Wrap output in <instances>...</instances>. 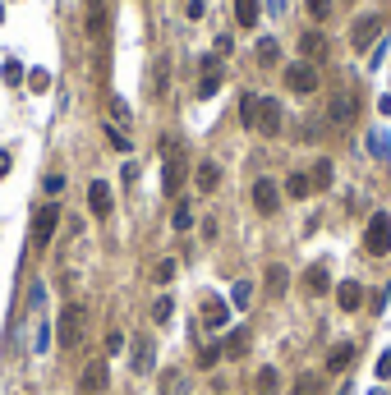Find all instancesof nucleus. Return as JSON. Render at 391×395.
Listing matches in <instances>:
<instances>
[{
	"instance_id": "3",
	"label": "nucleus",
	"mask_w": 391,
	"mask_h": 395,
	"mask_svg": "<svg viewBox=\"0 0 391 395\" xmlns=\"http://www.w3.org/2000/svg\"><path fill=\"white\" fill-rule=\"evenodd\" d=\"M355 115H359V97L350 88H336L331 92V106H327V120L336 124V129H346V124H355Z\"/></svg>"
},
{
	"instance_id": "26",
	"label": "nucleus",
	"mask_w": 391,
	"mask_h": 395,
	"mask_svg": "<svg viewBox=\"0 0 391 395\" xmlns=\"http://www.w3.org/2000/svg\"><path fill=\"white\" fill-rule=\"evenodd\" d=\"M290 395H322V377H317V372H304L300 381H295V391Z\"/></svg>"
},
{
	"instance_id": "6",
	"label": "nucleus",
	"mask_w": 391,
	"mask_h": 395,
	"mask_svg": "<svg viewBox=\"0 0 391 395\" xmlns=\"http://www.w3.org/2000/svg\"><path fill=\"white\" fill-rule=\"evenodd\" d=\"M286 88H290V92H300V97L317 92V64H309V60H295V64L286 69Z\"/></svg>"
},
{
	"instance_id": "2",
	"label": "nucleus",
	"mask_w": 391,
	"mask_h": 395,
	"mask_svg": "<svg viewBox=\"0 0 391 395\" xmlns=\"http://www.w3.org/2000/svg\"><path fill=\"white\" fill-rule=\"evenodd\" d=\"M364 248H368L373 258L391 253V212H377L373 221H368V230H364Z\"/></svg>"
},
{
	"instance_id": "11",
	"label": "nucleus",
	"mask_w": 391,
	"mask_h": 395,
	"mask_svg": "<svg viewBox=\"0 0 391 395\" xmlns=\"http://www.w3.org/2000/svg\"><path fill=\"white\" fill-rule=\"evenodd\" d=\"M203 326H208V331H226L230 326V304L226 299H208V304H203Z\"/></svg>"
},
{
	"instance_id": "8",
	"label": "nucleus",
	"mask_w": 391,
	"mask_h": 395,
	"mask_svg": "<svg viewBox=\"0 0 391 395\" xmlns=\"http://www.w3.org/2000/svg\"><path fill=\"white\" fill-rule=\"evenodd\" d=\"M56 226H60V207H56V202H46L42 212H37V221H32V243H37V248H46V243H51V235H56Z\"/></svg>"
},
{
	"instance_id": "14",
	"label": "nucleus",
	"mask_w": 391,
	"mask_h": 395,
	"mask_svg": "<svg viewBox=\"0 0 391 395\" xmlns=\"http://www.w3.org/2000/svg\"><path fill=\"white\" fill-rule=\"evenodd\" d=\"M304 289H309V294H327V289H331V272H327V262H313V267L304 272Z\"/></svg>"
},
{
	"instance_id": "38",
	"label": "nucleus",
	"mask_w": 391,
	"mask_h": 395,
	"mask_svg": "<svg viewBox=\"0 0 391 395\" xmlns=\"http://www.w3.org/2000/svg\"><path fill=\"white\" fill-rule=\"evenodd\" d=\"M23 78H28V74H23V64H19V60H5V83H23Z\"/></svg>"
},
{
	"instance_id": "10",
	"label": "nucleus",
	"mask_w": 391,
	"mask_h": 395,
	"mask_svg": "<svg viewBox=\"0 0 391 395\" xmlns=\"http://www.w3.org/2000/svg\"><path fill=\"white\" fill-rule=\"evenodd\" d=\"M254 207L262 216H276V207H281V189H276L271 180H258L254 184Z\"/></svg>"
},
{
	"instance_id": "17",
	"label": "nucleus",
	"mask_w": 391,
	"mask_h": 395,
	"mask_svg": "<svg viewBox=\"0 0 391 395\" xmlns=\"http://www.w3.org/2000/svg\"><path fill=\"white\" fill-rule=\"evenodd\" d=\"M161 395H189V377H184V368H166V372H161Z\"/></svg>"
},
{
	"instance_id": "7",
	"label": "nucleus",
	"mask_w": 391,
	"mask_h": 395,
	"mask_svg": "<svg viewBox=\"0 0 391 395\" xmlns=\"http://www.w3.org/2000/svg\"><path fill=\"white\" fill-rule=\"evenodd\" d=\"M377 37H382V14H364V19H355V28H350V46H355V51H368Z\"/></svg>"
},
{
	"instance_id": "33",
	"label": "nucleus",
	"mask_w": 391,
	"mask_h": 395,
	"mask_svg": "<svg viewBox=\"0 0 391 395\" xmlns=\"http://www.w3.org/2000/svg\"><path fill=\"white\" fill-rule=\"evenodd\" d=\"M309 180H313V189H327V184H331V161H317Z\"/></svg>"
},
{
	"instance_id": "34",
	"label": "nucleus",
	"mask_w": 391,
	"mask_h": 395,
	"mask_svg": "<svg viewBox=\"0 0 391 395\" xmlns=\"http://www.w3.org/2000/svg\"><path fill=\"white\" fill-rule=\"evenodd\" d=\"M170 226H175V230H189V226H194V212H189V202H180V207H175Z\"/></svg>"
},
{
	"instance_id": "35",
	"label": "nucleus",
	"mask_w": 391,
	"mask_h": 395,
	"mask_svg": "<svg viewBox=\"0 0 391 395\" xmlns=\"http://www.w3.org/2000/svg\"><path fill=\"white\" fill-rule=\"evenodd\" d=\"M221 92V74H203V83H198V97H216Z\"/></svg>"
},
{
	"instance_id": "15",
	"label": "nucleus",
	"mask_w": 391,
	"mask_h": 395,
	"mask_svg": "<svg viewBox=\"0 0 391 395\" xmlns=\"http://www.w3.org/2000/svg\"><path fill=\"white\" fill-rule=\"evenodd\" d=\"M336 304L346 308V313L364 308V285H359V280H341V285H336Z\"/></svg>"
},
{
	"instance_id": "28",
	"label": "nucleus",
	"mask_w": 391,
	"mask_h": 395,
	"mask_svg": "<svg viewBox=\"0 0 391 395\" xmlns=\"http://www.w3.org/2000/svg\"><path fill=\"white\" fill-rule=\"evenodd\" d=\"M152 359H157V354H152V345H148V340H138V345H134V372H148Z\"/></svg>"
},
{
	"instance_id": "25",
	"label": "nucleus",
	"mask_w": 391,
	"mask_h": 395,
	"mask_svg": "<svg viewBox=\"0 0 391 395\" xmlns=\"http://www.w3.org/2000/svg\"><path fill=\"white\" fill-rule=\"evenodd\" d=\"M286 193H290V198H309V193H313V180L295 170V175H290V180H286Z\"/></svg>"
},
{
	"instance_id": "40",
	"label": "nucleus",
	"mask_w": 391,
	"mask_h": 395,
	"mask_svg": "<svg viewBox=\"0 0 391 395\" xmlns=\"http://www.w3.org/2000/svg\"><path fill=\"white\" fill-rule=\"evenodd\" d=\"M111 115H115V120H120V124H129V106H124L120 97H111Z\"/></svg>"
},
{
	"instance_id": "43",
	"label": "nucleus",
	"mask_w": 391,
	"mask_h": 395,
	"mask_svg": "<svg viewBox=\"0 0 391 395\" xmlns=\"http://www.w3.org/2000/svg\"><path fill=\"white\" fill-rule=\"evenodd\" d=\"M377 377H391V354H382V359H377Z\"/></svg>"
},
{
	"instance_id": "13",
	"label": "nucleus",
	"mask_w": 391,
	"mask_h": 395,
	"mask_svg": "<svg viewBox=\"0 0 391 395\" xmlns=\"http://www.w3.org/2000/svg\"><path fill=\"white\" fill-rule=\"evenodd\" d=\"M194 184H198V193H216V184H221V166H216V161H198Z\"/></svg>"
},
{
	"instance_id": "4",
	"label": "nucleus",
	"mask_w": 391,
	"mask_h": 395,
	"mask_svg": "<svg viewBox=\"0 0 391 395\" xmlns=\"http://www.w3.org/2000/svg\"><path fill=\"white\" fill-rule=\"evenodd\" d=\"M161 152H166V175H161L166 184H161V189L175 198V193H180V184H184V156H180V143H175V138H166Z\"/></svg>"
},
{
	"instance_id": "18",
	"label": "nucleus",
	"mask_w": 391,
	"mask_h": 395,
	"mask_svg": "<svg viewBox=\"0 0 391 395\" xmlns=\"http://www.w3.org/2000/svg\"><path fill=\"white\" fill-rule=\"evenodd\" d=\"M254 391L258 395H281V372H276V368H258Z\"/></svg>"
},
{
	"instance_id": "20",
	"label": "nucleus",
	"mask_w": 391,
	"mask_h": 395,
	"mask_svg": "<svg viewBox=\"0 0 391 395\" xmlns=\"http://www.w3.org/2000/svg\"><path fill=\"white\" fill-rule=\"evenodd\" d=\"M166 88H170V60L157 56V64H152V97H166Z\"/></svg>"
},
{
	"instance_id": "21",
	"label": "nucleus",
	"mask_w": 391,
	"mask_h": 395,
	"mask_svg": "<svg viewBox=\"0 0 391 395\" xmlns=\"http://www.w3.org/2000/svg\"><path fill=\"white\" fill-rule=\"evenodd\" d=\"M286 289H290V272L281 262H271L267 267V294H286Z\"/></svg>"
},
{
	"instance_id": "30",
	"label": "nucleus",
	"mask_w": 391,
	"mask_h": 395,
	"mask_svg": "<svg viewBox=\"0 0 391 395\" xmlns=\"http://www.w3.org/2000/svg\"><path fill=\"white\" fill-rule=\"evenodd\" d=\"M350 359H355V345H331V354H327V368H346Z\"/></svg>"
},
{
	"instance_id": "41",
	"label": "nucleus",
	"mask_w": 391,
	"mask_h": 395,
	"mask_svg": "<svg viewBox=\"0 0 391 395\" xmlns=\"http://www.w3.org/2000/svg\"><path fill=\"white\" fill-rule=\"evenodd\" d=\"M368 152H373V156H387V138H382V134H368Z\"/></svg>"
},
{
	"instance_id": "39",
	"label": "nucleus",
	"mask_w": 391,
	"mask_h": 395,
	"mask_svg": "<svg viewBox=\"0 0 391 395\" xmlns=\"http://www.w3.org/2000/svg\"><path fill=\"white\" fill-rule=\"evenodd\" d=\"M309 14H313V19H327V14H331V0H309Z\"/></svg>"
},
{
	"instance_id": "9",
	"label": "nucleus",
	"mask_w": 391,
	"mask_h": 395,
	"mask_svg": "<svg viewBox=\"0 0 391 395\" xmlns=\"http://www.w3.org/2000/svg\"><path fill=\"white\" fill-rule=\"evenodd\" d=\"M106 386H111V368L106 363H88L83 372H78V391L83 395H102Z\"/></svg>"
},
{
	"instance_id": "45",
	"label": "nucleus",
	"mask_w": 391,
	"mask_h": 395,
	"mask_svg": "<svg viewBox=\"0 0 391 395\" xmlns=\"http://www.w3.org/2000/svg\"><path fill=\"white\" fill-rule=\"evenodd\" d=\"M267 10L271 14H286V0H267Z\"/></svg>"
},
{
	"instance_id": "24",
	"label": "nucleus",
	"mask_w": 391,
	"mask_h": 395,
	"mask_svg": "<svg viewBox=\"0 0 391 395\" xmlns=\"http://www.w3.org/2000/svg\"><path fill=\"white\" fill-rule=\"evenodd\" d=\"M258 64H276L281 60V46H276V37H258Z\"/></svg>"
},
{
	"instance_id": "44",
	"label": "nucleus",
	"mask_w": 391,
	"mask_h": 395,
	"mask_svg": "<svg viewBox=\"0 0 391 395\" xmlns=\"http://www.w3.org/2000/svg\"><path fill=\"white\" fill-rule=\"evenodd\" d=\"M10 166H14V156H10V152H0V175H10Z\"/></svg>"
},
{
	"instance_id": "42",
	"label": "nucleus",
	"mask_w": 391,
	"mask_h": 395,
	"mask_svg": "<svg viewBox=\"0 0 391 395\" xmlns=\"http://www.w3.org/2000/svg\"><path fill=\"white\" fill-rule=\"evenodd\" d=\"M221 69V56H203V74H216Z\"/></svg>"
},
{
	"instance_id": "16",
	"label": "nucleus",
	"mask_w": 391,
	"mask_h": 395,
	"mask_svg": "<svg viewBox=\"0 0 391 395\" xmlns=\"http://www.w3.org/2000/svg\"><path fill=\"white\" fill-rule=\"evenodd\" d=\"M300 51H304V60H309V64L327 60V37H322V32H304V37H300Z\"/></svg>"
},
{
	"instance_id": "37",
	"label": "nucleus",
	"mask_w": 391,
	"mask_h": 395,
	"mask_svg": "<svg viewBox=\"0 0 391 395\" xmlns=\"http://www.w3.org/2000/svg\"><path fill=\"white\" fill-rule=\"evenodd\" d=\"M120 350H124V331H106V354L115 359Z\"/></svg>"
},
{
	"instance_id": "23",
	"label": "nucleus",
	"mask_w": 391,
	"mask_h": 395,
	"mask_svg": "<svg viewBox=\"0 0 391 395\" xmlns=\"http://www.w3.org/2000/svg\"><path fill=\"white\" fill-rule=\"evenodd\" d=\"M258 0H235V19H240V28H258Z\"/></svg>"
},
{
	"instance_id": "29",
	"label": "nucleus",
	"mask_w": 391,
	"mask_h": 395,
	"mask_svg": "<svg viewBox=\"0 0 391 395\" xmlns=\"http://www.w3.org/2000/svg\"><path fill=\"white\" fill-rule=\"evenodd\" d=\"M254 304V285H249V280H240V285L230 289V308H249Z\"/></svg>"
},
{
	"instance_id": "36",
	"label": "nucleus",
	"mask_w": 391,
	"mask_h": 395,
	"mask_svg": "<svg viewBox=\"0 0 391 395\" xmlns=\"http://www.w3.org/2000/svg\"><path fill=\"white\" fill-rule=\"evenodd\" d=\"M28 88L32 92H46V88H51V74H46V69H28Z\"/></svg>"
},
{
	"instance_id": "5",
	"label": "nucleus",
	"mask_w": 391,
	"mask_h": 395,
	"mask_svg": "<svg viewBox=\"0 0 391 395\" xmlns=\"http://www.w3.org/2000/svg\"><path fill=\"white\" fill-rule=\"evenodd\" d=\"M83 326H88V313L69 304V308L60 313V322H56V335H60V345H78V340H83Z\"/></svg>"
},
{
	"instance_id": "19",
	"label": "nucleus",
	"mask_w": 391,
	"mask_h": 395,
	"mask_svg": "<svg viewBox=\"0 0 391 395\" xmlns=\"http://www.w3.org/2000/svg\"><path fill=\"white\" fill-rule=\"evenodd\" d=\"M88 32L97 42L106 37V0H88Z\"/></svg>"
},
{
	"instance_id": "27",
	"label": "nucleus",
	"mask_w": 391,
	"mask_h": 395,
	"mask_svg": "<svg viewBox=\"0 0 391 395\" xmlns=\"http://www.w3.org/2000/svg\"><path fill=\"white\" fill-rule=\"evenodd\" d=\"M170 313H175V299H170V294H157V299H152V322H170Z\"/></svg>"
},
{
	"instance_id": "22",
	"label": "nucleus",
	"mask_w": 391,
	"mask_h": 395,
	"mask_svg": "<svg viewBox=\"0 0 391 395\" xmlns=\"http://www.w3.org/2000/svg\"><path fill=\"white\" fill-rule=\"evenodd\" d=\"M221 354H226V359H244V354H249V331H230Z\"/></svg>"
},
{
	"instance_id": "1",
	"label": "nucleus",
	"mask_w": 391,
	"mask_h": 395,
	"mask_svg": "<svg viewBox=\"0 0 391 395\" xmlns=\"http://www.w3.org/2000/svg\"><path fill=\"white\" fill-rule=\"evenodd\" d=\"M240 120L249 124V129H258L262 138H276L281 134V101L276 97H244L240 101Z\"/></svg>"
},
{
	"instance_id": "12",
	"label": "nucleus",
	"mask_w": 391,
	"mask_h": 395,
	"mask_svg": "<svg viewBox=\"0 0 391 395\" xmlns=\"http://www.w3.org/2000/svg\"><path fill=\"white\" fill-rule=\"evenodd\" d=\"M88 207H92V216H111V184L106 180L88 184Z\"/></svg>"
},
{
	"instance_id": "46",
	"label": "nucleus",
	"mask_w": 391,
	"mask_h": 395,
	"mask_svg": "<svg viewBox=\"0 0 391 395\" xmlns=\"http://www.w3.org/2000/svg\"><path fill=\"white\" fill-rule=\"evenodd\" d=\"M0 19H5V5H0Z\"/></svg>"
},
{
	"instance_id": "31",
	"label": "nucleus",
	"mask_w": 391,
	"mask_h": 395,
	"mask_svg": "<svg viewBox=\"0 0 391 395\" xmlns=\"http://www.w3.org/2000/svg\"><path fill=\"white\" fill-rule=\"evenodd\" d=\"M170 276H175V258H161L157 267H152V280H157V285H166Z\"/></svg>"
},
{
	"instance_id": "32",
	"label": "nucleus",
	"mask_w": 391,
	"mask_h": 395,
	"mask_svg": "<svg viewBox=\"0 0 391 395\" xmlns=\"http://www.w3.org/2000/svg\"><path fill=\"white\" fill-rule=\"evenodd\" d=\"M106 143H111L115 152H129V134H124V129H111V124H106Z\"/></svg>"
}]
</instances>
